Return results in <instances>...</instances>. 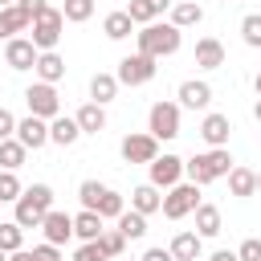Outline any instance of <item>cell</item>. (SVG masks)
<instances>
[{"instance_id":"obj_7","label":"cell","mask_w":261,"mask_h":261,"mask_svg":"<svg viewBox=\"0 0 261 261\" xmlns=\"http://www.w3.org/2000/svg\"><path fill=\"white\" fill-rule=\"evenodd\" d=\"M147 135L155 139H175L179 135V106L175 102H155L147 114Z\"/></svg>"},{"instance_id":"obj_37","label":"cell","mask_w":261,"mask_h":261,"mask_svg":"<svg viewBox=\"0 0 261 261\" xmlns=\"http://www.w3.org/2000/svg\"><path fill=\"white\" fill-rule=\"evenodd\" d=\"M98 245H102V253H106V257H118V253L126 249V237H122L118 228H110V232H102V237H98Z\"/></svg>"},{"instance_id":"obj_14","label":"cell","mask_w":261,"mask_h":261,"mask_svg":"<svg viewBox=\"0 0 261 261\" xmlns=\"http://www.w3.org/2000/svg\"><path fill=\"white\" fill-rule=\"evenodd\" d=\"M29 29H33V16H29L20 4L0 8V41H12L16 33H29Z\"/></svg>"},{"instance_id":"obj_46","label":"cell","mask_w":261,"mask_h":261,"mask_svg":"<svg viewBox=\"0 0 261 261\" xmlns=\"http://www.w3.org/2000/svg\"><path fill=\"white\" fill-rule=\"evenodd\" d=\"M147 4H151V12H155V16H159V12H167V8H171V0H147Z\"/></svg>"},{"instance_id":"obj_40","label":"cell","mask_w":261,"mask_h":261,"mask_svg":"<svg viewBox=\"0 0 261 261\" xmlns=\"http://www.w3.org/2000/svg\"><path fill=\"white\" fill-rule=\"evenodd\" d=\"M237 257H241V261H261V241H257V237H249V241H241V249H237Z\"/></svg>"},{"instance_id":"obj_1","label":"cell","mask_w":261,"mask_h":261,"mask_svg":"<svg viewBox=\"0 0 261 261\" xmlns=\"http://www.w3.org/2000/svg\"><path fill=\"white\" fill-rule=\"evenodd\" d=\"M53 212V188L49 184H33V188H24L20 192V200H16V224L20 228H41V220Z\"/></svg>"},{"instance_id":"obj_11","label":"cell","mask_w":261,"mask_h":261,"mask_svg":"<svg viewBox=\"0 0 261 261\" xmlns=\"http://www.w3.org/2000/svg\"><path fill=\"white\" fill-rule=\"evenodd\" d=\"M147 171H151L147 184H155V188H175L179 175H184V159H179V155H159L155 163H147Z\"/></svg>"},{"instance_id":"obj_44","label":"cell","mask_w":261,"mask_h":261,"mask_svg":"<svg viewBox=\"0 0 261 261\" xmlns=\"http://www.w3.org/2000/svg\"><path fill=\"white\" fill-rule=\"evenodd\" d=\"M143 261H175V257H171V249H147Z\"/></svg>"},{"instance_id":"obj_25","label":"cell","mask_w":261,"mask_h":261,"mask_svg":"<svg viewBox=\"0 0 261 261\" xmlns=\"http://www.w3.org/2000/svg\"><path fill=\"white\" fill-rule=\"evenodd\" d=\"M37 77L49 82V86L61 82V77H65V61H61L57 53H41V57H37Z\"/></svg>"},{"instance_id":"obj_52","label":"cell","mask_w":261,"mask_h":261,"mask_svg":"<svg viewBox=\"0 0 261 261\" xmlns=\"http://www.w3.org/2000/svg\"><path fill=\"white\" fill-rule=\"evenodd\" d=\"M0 261H8V253H4V249H0Z\"/></svg>"},{"instance_id":"obj_13","label":"cell","mask_w":261,"mask_h":261,"mask_svg":"<svg viewBox=\"0 0 261 261\" xmlns=\"http://www.w3.org/2000/svg\"><path fill=\"white\" fill-rule=\"evenodd\" d=\"M41 232H45V241H49V245H65V241L73 237V216L53 208V212L41 220Z\"/></svg>"},{"instance_id":"obj_20","label":"cell","mask_w":261,"mask_h":261,"mask_svg":"<svg viewBox=\"0 0 261 261\" xmlns=\"http://www.w3.org/2000/svg\"><path fill=\"white\" fill-rule=\"evenodd\" d=\"M200 249H204L200 232H175V241H171V257L175 261H200Z\"/></svg>"},{"instance_id":"obj_38","label":"cell","mask_w":261,"mask_h":261,"mask_svg":"<svg viewBox=\"0 0 261 261\" xmlns=\"http://www.w3.org/2000/svg\"><path fill=\"white\" fill-rule=\"evenodd\" d=\"M126 16H130L135 24H151V20H155V12H151L147 0H130V4H126Z\"/></svg>"},{"instance_id":"obj_35","label":"cell","mask_w":261,"mask_h":261,"mask_svg":"<svg viewBox=\"0 0 261 261\" xmlns=\"http://www.w3.org/2000/svg\"><path fill=\"white\" fill-rule=\"evenodd\" d=\"M241 37H245V45L261 49V12H249V16L241 20Z\"/></svg>"},{"instance_id":"obj_30","label":"cell","mask_w":261,"mask_h":261,"mask_svg":"<svg viewBox=\"0 0 261 261\" xmlns=\"http://www.w3.org/2000/svg\"><path fill=\"white\" fill-rule=\"evenodd\" d=\"M200 20H204V8H200V4H192V0L171 4V24H175V29H188V24H200Z\"/></svg>"},{"instance_id":"obj_39","label":"cell","mask_w":261,"mask_h":261,"mask_svg":"<svg viewBox=\"0 0 261 261\" xmlns=\"http://www.w3.org/2000/svg\"><path fill=\"white\" fill-rule=\"evenodd\" d=\"M73 261H110V257L102 253V245H98V241H86V245L73 253Z\"/></svg>"},{"instance_id":"obj_33","label":"cell","mask_w":261,"mask_h":261,"mask_svg":"<svg viewBox=\"0 0 261 261\" xmlns=\"http://www.w3.org/2000/svg\"><path fill=\"white\" fill-rule=\"evenodd\" d=\"M61 16H65V20H73V24H82V20H90V16H94V0H65Z\"/></svg>"},{"instance_id":"obj_3","label":"cell","mask_w":261,"mask_h":261,"mask_svg":"<svg viewBox=\"0 0 261 261\" xmlns=\"http://www.w3.org/2000/svg\"><path fill=\"white\" fill-rule=\"evenodd\" d=\"M179 33H184V29H175L171 20H167V24L151 20V24H143V33H139V53H143V57H151V61L171 57V53L179 49Z\"/></svg>"},{"instance_id":"obj_8","label":"cell","mask_w":261,"mask_h":261,"mask_svg":"<svg viewBox=\"0 0 261 261\" xmlns=\"http://www.w3.org/2000/svg\"><path fill=\"white\" fill-rule=\"evenodd\" d=\"M155 69H159V65H155L151 57L130 53V57L118 61V73H114V77H118V86H147V82L155 77Z\"/></svg>"},{"instance_id":"obj_21","label":"cell","mask_w":261,"mask_h":261,"mask_svg":"<svg viewBox=\"0 0 261 261\" xmlns=\"http://www.w3.org/2000/svg\"><path fill=\"white\" fill-rule=\"evenodd\" d=\"M77 126H82V135H98V130H106V110L98 106V102H86L77 114Z\"/></svg>"},{"instance_id":"obj_6","label":"cell","mask_w":261,"mask_h":261,"mask_svg":"<svg viewBox=\"0 0 261 261\" xmlns=\"http://www.w3.org/2000/svg\"><path fill=\"white\" fill-rule=\"evenodd\" d=\"M196 208H200L196 184H175V188H167V196H163V216H167V220H184V216L196 212Z\"/></svg>"},{"instance_id":"obj_26","label":"cell","mask_w":261,"mask_h":261,"mask_svg":"<svg viewBox=\"0 0 261 261\" xmlns=\"http://www.w3.org/2000/svg\"><path fill=\"white\" fill-rule=\"evenodd\" d=\"M114 94H118V77H114V73H94V77H90V98H94L98 106L110 102Z\"/></svg>"},{"instance_id":"obj_42","label":"cell","mask_w":261,"mask_h":261,"mask_svg":"<svg viewBox=\"0 0 261 261\" xmlns=\"http://www.w3.org/2000/svg\"><path fill=\"white\" fill-rule=\"evenodd\" d=\"M33 257H37V261H61L57 245H49V241H45V245H37V249H33Z\"/></svg>"},{"instance_id":"obj_19","label":"cell","mask_w":261,"mask_h":261,"mask_svg":"<svg viewBox=\"0 0 261 261\" xmlns=\"http://www.w3.org/2000/svg\"><path fill=\"white\" fill-rule=\"evenodd\" d=\"M130 208H135V212H143V216H151V212H163V196H159V188H155V184H143V188H135V192H130Z\"/></svg>"},{"instance_id":"obj_2","label":"cell","mask_w":261,"mask_h":261,"mask_svg":"<svg viewBox=\"0 0 261 261\" xmlns=\"http://www.w3.org/2000/svg\"><path fill=\"white\" fill-rule=\"evenodd\" d=\"M228 171H232L228 147H212L208 155H196V159L184 163V175H188V184H196V188H204V184H212V179H220V175H228Z\"/></svg>"},{"instance_id":"obj_24","label":"cell","mask_w":261,"mask_h":261,"mask_svg":"<svg viewBox=\"0 0 261 261\" xmlns=\"http://www.w3.org/2000/svg\"><path fill=\"white\" fill-rule=\"evenodd\" d=\"M130 29H135V20L126 16V8H118V12H110V16L102 20V33H106L110 41H122V37H130Z\"/></svg>"},{"instance_id":"obj_49","label":"cell","mask_w":261,"mask_h":261,"mask_svg":"<svg viewBox=\"0 0 261 261\" xmlns=\"http://www.w3.org/2000/svg\"><path fill=\"white\" fill-rule=\"evenodd\" d=\"M253 90H257V98H261V73H257V77H253Z\"/></svg>"},{"instance_id":"obj_34","label":"cell","mask_w":261,"mask_h":261,"mask_svg":"<svg viewBox=\"0 0 261 261\" xmlns=\"http://www.w3.org/2000/svg\"><path fill=\"white\" fill-rule=\"evenodd\" d=\"M20 192H24V188H20L16 171H0V200H4V204H16Z\"/></svg>"},{"instance_id":"obj_12","label":"cell","mask_w":261,"mask_h":261,"mask_svg":"<svg viewBox=\"0 0 261 261\" xmlns=\"http://www.w3.org/2000/svg\"><path fill=\"white\" fill-rule=\"evenodd\" d=\"M16 139H20L29 151H37V147H45V143H49V122H45V118H37V114H29V118H20V122H16Z\"/></svg>"},{"instance_id":"obj_31","label":"cell","mask_w":261,"mask_h":261,"mask_svg":"<svg viewBox=\"0 0 261 261\" xmlns=\"http://www.w3.org/2000/svg\"><path fill=\"white\" fill-rule=\"evenodd\" d=\"M0 249H4V253L24 249V228H20L16 220H4V224H0Z\"/></svg>"},{"instance_id":"obj_10","label":"cell","mask_w":261,"mask_h":261,"mask_svg":"<svg viewBox=\"0 0 261 261\" xmlns=\"http://www.w3.org/2000/svg\"><path fill=\"white\" fill-rule=\"evenodd\" d=\"M37 57H41V49H37L29 37H12V41L4 45V61H8V69H37Z\"/></svg>"},{"instance_id":"obj_41","label":"cell","mask_w":261,"mask_h":261,"mask_svg":"<svg viewBox=\"0 0 261 261\" xmlns=\"http://www.w3.org/2000/svg\"><path fill=\"white\" fill-rule=\"evenodd\" d=\"M4 139H16V118L0 106V143H4Z\"/></svg>"},{"instance_id":"obj_51","label":"cell","mask_w":261,"mask_h":261,"mask_svg":"<svg viewBox=\"0 0 261 261\" xmlns=\"http://www.w3.org/2000/svg\"><path fill=\"white\" fill-rule=\"evenodd\" d=\"M257 192H261V171H257Z\"/></svg>"},{"instance_id":"obj_32","label":"cell","mask_w":261,"mask_h":261,"mask_svg":"<svg viewBox=\"0 0 261 261\" xmlns=\"http://www.w3.org/2000/svg\"><path fill=\"white\" fill-rule=\"evenodd\" d=\"M94 212H98L102 220H106V216H114V220H118V216L126 212V204H122V196H118V192H110V188H106V192L98 196V208H94Z\"/></svg>"},{"instance_id":"obj_27","label":"cell","mask_w":261,"mask_h":261,"mask_svg":"<svg viewBox=\"0 0 261 261\" xmlns=\"http://www.w3.org/2000/svg\"><path fill=\"white\" fill-rule=\"evenodd\" d=\"M196 232L200 237H216L220 232V208L216 204H200L196 208Z\"/></svg>"},{"instance_id":"obj_36","label":"cell","mask_w":261,"mask_h":261,"mask_svg":"<svg viewBox=\"0 0 261 261\" xmlns=\"http://www.w3.org/2000/svg\"><path fill=\"white\" fill-rule=\"evenodd\" d=\"M102 192H106V188H102L98 179H86V184L77 188V196H82V208H86V212H94V208H98V196H102Z\"/></svg>"},{"instance_id":"obj_50","label":"cell","mask_w":261,"mask_h":261,"mask_svg":"<svg viewBox=\"0 0 261 261\" xmlns=\"http://www.w3.org/2000/svg\"><path fill=\"white\" fill-rule=\"evenodd\" d=\"M0 4H4V8H12V4H16V0H0Z\"/></svg>"},{"instance_id":"obj_29","label":"cell","mask_w":261,"mask_h":261,"mask_svg":"<svg viewBox=\"0 0 261 261\" xmlns=\"http://www.w3.org/2000/svg\"><path fill=\"white\" fill-rule=\"evenodd\" d=\"M24 155H29V147H24L20 139H4V143H0V167H4V171H16V167L24 163Z\"/></svg>"},{"instance_id":"obj_9","label":"cell","mask_w":261,"mask_h":261,"mask_svg":"<svg viewBox=\"0 0 261 261\" xmlns=\"http://www.w3.org/2000/svg\"><path fill=\"white\" fill-rule=\"evenodd\" d=\"M122 159L126 163H155L159 159V139L155 135H126L122 139Z\"/></svg>"},{"instance_id":"obj_45","label":"cell","mask_w":261,"mask_h":261,"mask_svg":"<svg viewBox=\"0 0 261 261\" xmlns=\"http://www.w3.org/2000/svg\"><path fill=\"white\" fill-rule=\"evenodd\" d=\"M208 261H241V257H237V253H228V249H216Z\"/></svg>"},{"instance_id":"obj_43","label":"cell","mask_w":261,"mask_h":261,"mask_svg":"<svg viewBox=\"0 0 261 261\" xmlns=\"http://www.w3.org/2000/svg\"><path fill=\"white\" fill-rule=\"evenodd\" d=\"M16 4H20V8H24V12H29V16H33V20H37V16H41V12H45V8H49V4H45V0H16Z\"/></svg>"},{"instance_id":"obj_22","label":"cell","mask_w":261,"mask_h":261,"mask_svg":"<svg viewBox=\"0 0 261 261\" xmlns=\"http://www.w3.org/2000/svg\"><path fill=\"white\" fill-rule=\"evenodd\" d=\"M102 232H106V228H102V216H98V212H86V208H82V212L73 216V237H82V241H98Z\"/></svg>"},{"instance_id":"obj_28","label":"cell","mask_w":261,"mask_h":261,"mask_svg":"<svg viewBox=\"0 0 261 261\" xmlns=\"http://www.w3.org/2000/svg\"><path fill=\"white\" fill-rule=\"evenodd\" d=\"M118 232H122L126 241H143V237H147V216L135 212V208L122 212V216H118Z\"/></svg>"},{"instance_id":"obj_47","label":"cell","mask_w":261,"mask_h":261,"mask_svg":"<svg viewBox=\"0 0 261 261\" xmlns=\"http://www.w3.org/2000/svg\"><path fill=\"white\" fill-rule=\"evenodd\" d=\"M8 261H37L29 249H16V253H8Z\"/></svg>"},{"instance_id":"obj_15","label":"cell","mask_w":261,"mask_h":261,"mask_svg":"<svg viewBox=\"0 0 261 261\" xmlns=\"http://www.w3.org/2000/svg\"><path fill=\"white\" fill-rule=\"evenodd\" d=\"M228 130H232L228 114H204V122H200V139L208 147H224L228 143Z\"/></svg>"},{"instance_id":"obj_23","label":"cell","mask_w":261,"mask_h":261,"mask_svg":"<svg viewBox=\"0 0 261 261\" xmlns=\"http://www.w3.org/2000/svg\"><path fill=\"white\" fill-rule=\"evenodd\" d=\"M228 192L241 196V200L253 196V192H257V171H249V167H232V171H228Z\"/></svg>"},{"instance_id":"obj_4","label":"cell","mask_w":261,"mask_h":261,"mask_svg":"<svg viewBox=\"0 0 261 261\" xmlns=\"http://www.w3.org/2000/svg\"><path fill=\"white\" fill-rule=\"evenodd\" d=\"M61 24H65L61 8H45V12L33 20V29H29V41H33L41 53H53V49H57V41H61Z\"/></svg>"},{"instance_id":"obj_17","label":"cell","mask_w":261,"mask_h":261,"mask_svg":"<svg viewBox=\"0 0 261 261\" xmlns=\"http://www.w3.org/2000/svg\"><path fill=\"white\" fill-rule=\"evenodd\" d=\"M208 102H212V86H208V82H196V77H192V82L179 86V106H188V110H204Z\"/></svg>"},{"instance_id":"obj_16","label":"cell","mask_w":261,"mask_h":261,"mask_svg":"<svg viewBox=\"0 0 261 261\" xmlns=\"http://www.w3.org/2000/svg\"><path fill=\"white\" fill-rule=\"evenodd\" d=\"M196 65L200 69H220L224 65V45L216 37H200L196 41Z\"/></svg>"},{"instance_id":"obj_18","label":"cell","mask_w":261,"mask_h":261,"mask_svg":"<svg viewBox=\"0 0 261 261\" xmlns=\"http://www.w3.org/2000/svg\"><path fill=\"white\" fill-rule=\"evenodd\" d=\"M82 139V126H77V118H65V114H57L53 122H49V143H57V147H73Z\"/></svg>"},{"instance_id":"obj_48","label":"cell","mask_w":261,"mask_h":261,"mask_svg":"<svg viewBox=\"0 0 261 261\" xmlns=\"http://www.w3.org/2000/svg\"><path fill=\"white\" fill-rule=\"evenodd\" d=\"M253 118H257V122H261V98H257V106H253Z\"/></svg>"},{"instance_id":"obj_5","label":"cell","mask_w":261,"mask_h":261,"mask_svg":"<svg viewBox=\"0 0 261 261\" xmlns=\"http://www.w3.org/2000/svg\"><path fill=\"white\" fill-rule=\"evenodd\" d=\"M24 102H29V114H37V118H45V122H53V118L61 114V98H57V90H53L49 82L29 86V90H24Z\"/></svg>"}]
</instances>
